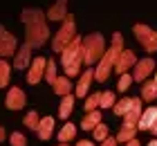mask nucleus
<instances>
[{
  "label": "nucleus",
  "mask_w": 157,
  "mask_h": 146,
  "mask_svg": "<svg viewBox=\"0 0 157 146\" xmlns=\"http://www.w3.org/2000/svg\"><path fill=\"white\" fill-rule=\"evenodd\" d=\"M117 104V97H115V92H101V104H99V108H115Z\"/></svg>",
  "instance_id": "28"
},
{
  "label": "nucleus",
  "mask_w": 157,
  "mask_h": 146,
  "mask_svg": "<svg viewBox=\"0 0 157 146\" xmlns=\"http://www.w3.org/2000/svg\"><path fill=\"white\" fill-rule=\"evenodd\" d=\"M99 124H101V112H99V110H92V112H85V115H83L81 128H83V130H94Z\"/></svg>",
  "instance_id": "19"
},
{
  "label": "nucleus",
  "mask_w": 157,
  "mask_h": 146,
  "mask_svg": "<svg viewBox=\"0 0 157 146\" xmlns=\"http://www.w3.org/2000/svg\"><path fill=\"white\" fill-rule=\"evenodd\" d=\"M130 83H132V74H121L119 81H117V90L119 92H126L128 88H130Z\"/></svg>",
  "instance_id": "31"
},
{
  "label": "nucleus",
  "mask_w": 157,
  "mask_h": 146,
  "mask_svg": "<svg viewBox=\"0 0 157 146\" xmlns=\"http://www.w3.org/2000/svg\"><path fill=\"white\" fill-rule=\"evenodd\" d=\"M74 137H76V126L67 121L65 126L61 128V133H59V142H61V144H67L70 140H74Z\"/></svg>",
  "instance_id": "23"
},
{
  "label": "nucleus",
  "mask_w": 157,
  "mask_h": 146,
  "mask_svg": "<svg viewBox=\"0 0 157 146\" xmlns=\"http://www.w3.org/2000/svg\"><path fill=\"white\" fill-rule=\"evenodd\" d=\"M32 47L27 45V43H23V45L18 47V52L13 54V68L16 70H25V68H29L32 65Z\"/></svg>",
  "instance_id": "12"
},
{
  "label": "nucleus",
  "mask_w": 157,
  "mask_h": 146,
  "mask_svg": "<svg viewBox=\"0 0 157 146\" xmlns=\"http://www.w3.org/2000/svg\"><path fill=\"white\" fill-rule=\"evenodd\" d=\"M155 121H157V108L151 106V108H146V110H144V115H141V119L137 124V128L139 130H151Z\"/></svg>",
  "instance_id": "16"
},
{
  "label": "nucleus",
  "mask_w": 157,
  "mask_h": 146,
  "mask_svg": "<svg viewBox=\"0 0 157 146\" xmlns=\"http://www.w3.org/2000/svg\"><path fill=\"white\" fill-rule=\"evenodd\" d=\"M124 52V36H121L119 32L112 34V43H110V47L105 49V54L103 58L97 63V68H94V79L97 81H108V77H110V72L115 70V63H117V58L119 54Z\"/></svg>",
  "instance_id": "2"
},
{
  "label": "nucleus",
  "mask_w": 157,
  "mask_h": 146,
  "mask_svg": "<svg viewBox=\"0 0 157 146\" xmlns=\"http://www.w3.org/2000/svg\"><path fill=\"white\" fill-rule=\"evenodd\" d=\"M36 133H38V140H45V142L54 135V119L52 117H43L38 128H36Z\"/></svg>",
  "instance_id": "17"
},
{
  "label": "nucleus",
  "mask_w": 157,
  "mask_h": 146,
  "mask_svg": "<svg viewBox=\"0 0 157 146\" xmlns=\"http://www.w3.org/2000/svg\"><path fill=\"white\" fill-rule=\"evenodd\" d=\"M99 104H101V92H94V94H90L88 99H85V104H83V110L85 112H92V110H97Z\"/></svg>",
  "instance_id": "26"
},
{
  "label": "nucleus",
  "mask_w": 157,
  "mask_h": 146,
  "mask_svg": "<svg viewBox=\"0 0 157 146\" xmlns=\"http://www.w3.org/2000/svg\"><path fill=\"white\" fill-rule=\"evenodd\" d=\"M76 146H94L90 140H81V142H76Z\"/></svg>",
  "instance_id": "34"
},
{
  "label": "nucleus",
  "mask_w": 157,
  "mask_h": 146,
  "mask_svg": "<svg viewBox=\"0 0 157 146\" xmlns=\"http://www.w3.org/2000/svg\"><path fill=\"white\" fill-rule=\"evenodd\" d=\"M151 133H153V135H155V137H157V121H155V124H153V128H151Z\"/></svg>",
  "instance_id": "37"
},
{
  "label": "nucleus",
  "mask_w": 157,
  "mask_h": 146,
  "mask_svg": "<svg viewBox=\"0 0 157 146\" xmlns=\"http://www.w3.org/2000/svg\"><path fill=\"white\" fill-rule=\"evenodd\" d=\"M65 16H67V0H56L47 11L49 20H65Z\"/></svg>",
  "instance_id": "15"
},
{
  "label": "nucleus",
  "mask_w": 157,
  "mask_h": 146,
  "mask_svg": "<svg viewBox=\"0 0 157 146\" xmlns=\"http://www.w3.org/2000/svg\"><path fill=\"white\" fill-rule=\"evenodd\" d=\"M157 99V81H144L141 85V101H155Z\"/></svg>",
  "instance_id": "22"
},
{
  "label": "nucleus",
  "mask_w": 157,
  "mask_h": 146,
  "mask_svg": "<svg viewBox=\"0 0 157 146\" xmlns=\"http://www.w3.org/2000/svg\"><path fill=\"white\" fill-rule=\"evenodd\" d=\"M92 79H94V70L88 68V70H85L83 74H81V79H78V83H76V88H74L76 97H83V99H85V94H88V90H90Z\"/></svg>",
  "instance_id": "14"
},
{
  "label": "nucleus",
  "mask_w": 157,
  "mask_h": 146,
  "mask_svg": "<svg viewBox=\"0 0 157 146\" xmlns=\"http://www.w3.org/2000/svg\"><path fill=\"white\" fill-rule=\"evenodd\" d=\"M153 72H155V61L151 56L141 58V61H137V63H135V68H132V81H137V83L141 81V83H144Z\"/></svg>",
  "instance_id": "8"
},
{
  "label": "nucleus",
  "mask_w": 157,
  "mask_h": 146,
  "mask_svg": "<svg viewBox=\"0 0 157 146\" xmlns=\"http://www.w3.org/2000/svg\"><path fill=\"white\" fill-rule=\"evenodd\" d=\"M74 110V97L72 94H65V97L61 99V106H59V117L61 119H67L70 115Z\"/></svg>",
  "instance_id": "21"
},
{
  "label": "nucleus",
  "mask_w": 157,
  "mask_h": 146,
  "mask_svg": "<svg viewBox=\"0 0 157 146\" xmlns=\"http://www.w3.org/2000/svg\"><path fill=\"white\" fill-rule=\"evenodd\" d=\"M59 146H67V144H59Z\"/></svg>",
  "instance_id": "40"
},
{
  "label": "nucleus",
  "mask_w": 157,
  "mask_h": 146,
  "mask_svg": "<svg viewBox=\"0 0 157 146\" xmlns=\"http://www.w3.org/2000/svg\"><path fill=\"white\" fill-rule=\"evenodd\" d=\"M9 144L11 146H27V137L23 133H11L9 135Z\"/></svg>",
  "instance_id": "32"
},
{
  "label": "nucleus",
  "mask_w": 157,
  "mask_h": 146,
  "mask_svg": "<svg viewBox=\"0 0 157 146\" xmlns=\"http://www.w3.org/2000/svg\"><path fill=\"white\" fill-rule=\"evenodd\" d=\"M9 74H11V65H9V61L0 58V88H7V85H9Z\"/></svg>",
  "instance_id": "25"
},
{
  "label": "nucleus",
  "mask_w": 157,
  "mask_h": 146,
  "mask_svg": "<svg viewBox=\"0 0 157 146\" xmlns=\"http://www.w3.org/2000/svg\"><path fill=\"white\" fill-rule=\"evenodd\" d=\"M148 146H157V140H153V142H151V144H148Z\"/></svg>",
  "instance_id": "38"
},
{
  "label": "nucleus",
  "mask_w": 157,
  "mask_h": 146,
  "mask_svg": "<svg viewBox=\"0 0 157 146\" xmlns=\"http://www.w3.org/2000/svg\"><path fill=\"white\" fill-rule=\"evenodd\" d=\"M132 34H135V38L141 43V47H144L146 52H157V29L148 27L144 23H135Z\"/></svg>",
  "instance_id": "6"
},
{
  "label": "nucleus",
  "mask_w": 157,
  "mask_h": 146,
  "mask_svg": "<svg viewBox=\"0 0 157 146\" xmlns=\"http://www.w3.org/2000/svg\"><path fill=\"white\" fill-rule=\"evenodd\" d=\"M92 137H94V140L97 142H103V140H108V126H105V124L101 121V124H99V126L94 128V130H92Z\"/></svg>",
  "instance_id": "30"
},
{
  "label": "nucleus",
  "mask_w": 157,
  "mask_h": 146,
  "mask_svg": "<svg viewBox=\"0 0 157 146\" xmlns=\"http://www.w3.org/2000/svg\"><path fill=\"white\" fill-rule=\"evenodd\" d=\"M27 104V97H25V92L20 90L18 85H13L7 90V97H5V106L9 108V110H20V108H25Z\"/></svg>",
  "instance_id": "10"
},
{
  "label": "nucleus",
  "mask_w": 157,
  "mask_h": 146,
  "mask_svg": "<svg viewBox=\"0 0 157 146\" xmlns=\"http://www.w3.org/2000/svg\"><path fill=\"white\" fill-rule=\"evenodd\" d=\"M43 79H45V81H47L49 85H52V83L56 81V79H59V77H56V63L52 61V58L47 61V68H45V77H43Z\"/></svg>",
  "instance_id": "27"
},
{
  "label": "nucleus",
  "mask_w": 157,
  "mask_h": 146,
  "mask_svg": "<svg viewBox=\"0 0 157 146\" xmlns=\"http://www.w3.org/2000/svg\"><path fill=\"white\" fill-rule=\"evenodd\" d=\"M139 133V128L137 126H130V124H121V128H119V133H117V142L121 144H128L130 140H135V135Z\"/></svg>",
  "instance_id": "20"
},
{
  "label": "nucleus",
  "mask_w": 157,
  "mask_h": 146,
  "mask_svg": "<svg viewBox=\"0 0 157 146\" xmlns=\"http://www.w3.org/2000/svg\"><path fill=\"white\" fill-rule=\"evenodd\" d=\"M135 63H137V56H135L132 49H124V52L119 54L117 63H115V72L121 77V74H128V70L135 68Z\"/></svg>",
  "instance_id": "11"
},
{
  "label": "nucleus",
  "mask_w": 157,
  "mask_h": 146,
  "mask_svg": "<svg viewBox=\"0 0 157 146\" xmlns=\"http://www.w3.org/2000/svg\"><path fill=\"white\" fill-rule=\"evenodd\" d=\"M119 142H117V137H108V140H103L101 142V146H117Z\"/></svg>",
  "instance_id": "33"
},
{
  "label": "nucleus",
  "mask_w": 157,
  "mask_h": 146,
  "mask_svg": "<svg viewBox=\"0 0 157 146\" xmlns=\"http://www.w3.org/2000/svg\"><path fill=\"white\" fill-rule=\"evenodd\" d=\"M5 140H7V133H5V128H2V126H0V144H2Z\"/></svg>",
  "instance_id": "35"
},
{
  "label": "nucleus",
  "mask_w": 157,
  "mask_h": 146,
  "mask_svg": "<svg viewBox=\"0 0 157 146\" xmlns=\"http://www.w3.org/2000/svg\"><path fill=\"white\" fill-rule=\"evenodd\" d=\"M105 54V41H103V34L99 32H92L83 38L81 43V58L85 65H92V63H99Z\"/></svg>",
  "instance_id": "4"
},
{
  "label": "nucleus",
  "mask_w": 157,
  "mask_h": 146,
  "mask_svg": "<svg viewBox=\"0 0 157 146\" xmlns=\"http://www.w3.org/2000/svg\"><path fill=\"white\" fill-rule=\"evenodd\" d=\"M16 52H18L16 36H13L11 32H7V29L0 25V58H7V56H11Z\"/></svg>",
  "instance_id": "7"
},
{
  "label": "nucleus",
  "mask_w": 157,
  "mask_h": 146,
  "mask_svg": "<svg viewBox=\"0 0 157 146\" xmlns=\"http://www.w3.org/2000/svg\"><path fill=\"white\" fill-rule=\"evenodd\" d=\"M130 106H132V97H124V99H119L117 104H115V115L117 117H126L128 115V110H130Z\"/></svg>",
  "instance_id": "24"
},
{
  "label": "nucleus",
  "mask_w": 157,
  "mask_h": 146,
  "mask_svg": "<svg viewBox=\"0 0 157 146\" xmlns=\"http://www.w3.org/2000/svg\"><path fill=\"white\" fill-rule=\"evenodd\" d=\"M153 81H157V72H155V79H153Z\"/></svg>",
  "instance_id": "39"
},
{
  "label": "nucleus",
  "mask_w": 157,
  "mask_h": 146,
  "mask_svg": "<svg viewBox=\"0 0 157 146\" xmlns=\"http://www.w3.org/2000/svg\"><path fill=\"white\" fill-rule=\"evenodd\" d=\"M126 146H141V144H139V140H137V137H135V140H130Z\"/></svg>",
  "instance_id": "36"
},
{
  "label": "nucleus",
  "mask_w": 157,
  "mask_h": 146,
  "mask_svg": "<svg viewBox=\"0 0 157 146\" xmlns=\"http://www.w3.org/2000/svg\"><path fill=\"white\" fill-rule=\"evenodd\" d=\"M52 90H54V94H59V97L63 99L65 94H72V81H70L67 77H59L52 83Z\"/></svg>",
  "instance_id": "18"
},
{
  "label": "nucleus",
  "mask_w": 157,
  "mask_h": 146,
  "mask_svg": "<svg viewBox=\"0 0 157 146\" xmlns=\"http://www.w3.org/2000/svg\"><path fill=\"white\" fill-rule=\"evenodd\" d=\"M23 121H25V126H27V128L36 130V128H38V124H40V117H38L36 110H32V112H27V115H25V119H23Z\"/></svg>",
  "instance_id": "29"
},
{
  "label": "nucleus",
  "mask_w": 157,
  "mask_h": 146,
  "mask_svg": "<svg viewBox=\"0 0 157 146\" xmlns=\"http://www.w3.org/2000/svg\"><path fill=\"white\" fill-rule=\"evenodd\" d=\"M81 43H83L81 36H74V41L61 52V65H63V70H65L67 79H74V77H78V72H81V65H83Z\"/></svg>",
  "instance_id": "3"
},
{
  "label": "nucleus",
  "mask_w": 157,
  "mask_h": 146,
  "mask_svg": "<svg viewBox=\"0 0 157 146\" xmlns=\"http://www.w3.org/2000/svg\"><path fill=\"white\" fill-rule=\"evenodd\" d=\"M45 68H47V58L43 56H36L29 65V70H27V83L29 85H36L43 77H45Z\"/></svg>",
  "instance_id": "9"
},
{
  "label": "nucleus",
  "mask_w": 157,
  "mask_h": 146,
  "mask_svg": "<svg viewBox=\"0 0 157 146\" xmlns=\"http://www.w3.org/2000/svg\"><path fill=\"white\" fill-rule=\"evenodd\" d=\"M74 36H76V25H74V16L72 14H67L65 16V20H63V25H61V29L56 32V36H54V41H52V49L54 52H63L70 43L74 41Z\"/></svg>",
  "instance_id": "5"
},
{
  "label": "nucleus",
  "mask_w": 157,
  "mask_h": 146,
  "mask_svg": "<svg viewBox=\"0 0 157 146\" xmlns=\"http://www.w3.org/2000/svg\"><path fill=\"white\" fill-rule=\"evenodd\" d=\"M141 115H144V110H141V97H132V106H130V110H128V115L124 117V124L137 126Z\"/></svg>",
  "instance_id": "13"
},
{
  "label": "nucleus",
  "mask_w": 157,
  "mask_h": 146,
  "mask_svg": "<svg viewBox=\"0 0 157 146\" xmlns=\"http://www.w3.org/2000/svg\"><path fill=\"white\" fill-rule=\"evenodd\" d=\"M20 18L25 23V43L32 49L43 47L45 41L49 38V27L45 25V14L40 9H25L20 14Z\"/></svg>",
  "instance_id": "1"
}]
</instances>
